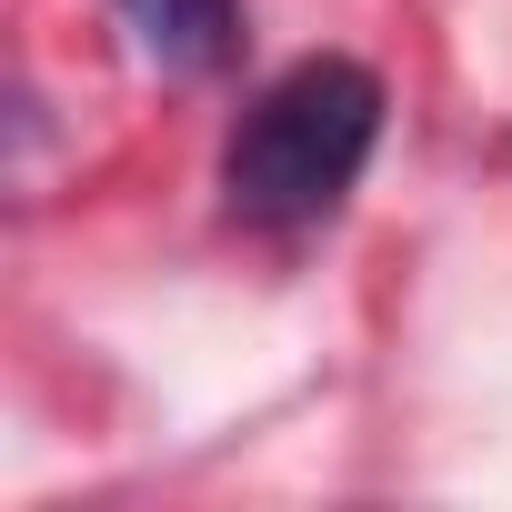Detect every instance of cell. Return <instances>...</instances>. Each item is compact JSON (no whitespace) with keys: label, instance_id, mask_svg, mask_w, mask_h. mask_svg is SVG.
<instances>
[{"label":"cell","instance_id":"obj_1","mask_svg":"<svg viewBox=\"0 0 512 512\" xmlns=\"http://www.w3.org/2000/svg\"><path fill=\"white\" fill-rule=\"evenodd\" d=\"M372 151H382V81L362 61L322 51L251 91V111L221 141V201L251 231H312L352 201Z\"/></svg>","mask_w":512,"mask_h":512},{"label":"cell","instance_id":"obj_2","mask_svg":"<svg viewBox=\"0 0 512 512\" xmlns=\"http://www.w3.org/2000/svg\"><path fill=\"white\" fill-rule=\"evenodd\" d=\"M161 71H221L241 51V0H111Z\"/></svg>","mask_w":512,"mask_h":512}]
</instances>
